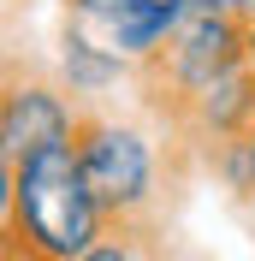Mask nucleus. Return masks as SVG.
I'll use <instances>...</instances> for the list:
<instances>
[{
    "label": "nucleus",
    "mask_w": 255,
    "mask_h": 261,
    "mask_svg": "<svg viewBox=\"0 0 255 261\" xmlns=\"http://www.w3.org/2000/svg\"><path fill=\"white\" fill-rule=\"evenodd\" d=\"M202 161H208V172H214L232 196H255V161H249L243 143H225V148H214V154H202Z\"/></svg>",
    "instance_id": "8"
},
{
    "label": "nucleus",
    "mask_w": 255,
    "mask_h": 261,
    "mask_svg": "<svg viewBox=\"0 0 255 261\" xmlns=\"http://www.w3.org/2000/svg\"><path fill=\"white\" fill-rule=\"evenodd\" d=\"M78 161L113 226H143V214L160 202V143L137 119L83 113Z\"/></svg>",
    "instance_id": "2"
},
{
    "label": "nucleus",
    "mask_w": 255,
    "mask_h": 261,
    "mask_svg": "<svg viewBox=\"0 0 255 261\" xmlns=\"http://www.w3.org/2000/svg\"><path fill=\"white\" fill-rule=\"evenodd\" d=\"M243 30H249V18H238V12H190V24L172 36V48L155 65H143L148 101L166 125H178V113L208 83H220L225 71L243 65Z\"/></svg>",
    "instance_id": "3"
},
{
    "label": "nucleus",
    "mask_w": 255,
    "mask_h": 261,
    "mask_svg": "<svg viewBox=\"0 0 255 261\" xmlns=\"http://www.w3.org/2000/svg\"><path fill=\"white\" fill-rule=\"evenodd\" d=\"M249 125H255V71L238 65V71H225L220 83H208L202 95L178 113L172 130L184 143H196L202 154H214V148H225V143H243Z\"/></svg>",
    "instance_id": "5"
},
{
    "label": "nucleus",
    "mask_w": 255,
    "mask_h": 261,
    "mask_svg": "<svg viewBox=\"0 0 255 261\" xmlns=\"http://www.w3.org/2000/svg\"><path fill=\"white\" fill-rule=\"evenodd\" d=\"M113 231L78 143L6 166V261H78Z\"/></svg>",
    "instance_id": "1"
},
{
    "label": "nucleus",
    "mask_w": 255,
    "mask_h": 261,
    "mask_svg": "<svg viewBox=\"0 0 255 261\" xmlns=\"http://www.w3.org/2000/svg\"><path fill=\"white\" fill-rule=\"evenodd\" d=\"M243 65L255 71V18H249V30H243Z\"/></svg>",
    "instance_id": "12"
},
{
    "label": "nucleus",
    "mask_w": 255,
    "mask_h": 261,
    "mask_svg": "<svg viewBox=\"0 0 255 261\" xmlns=\"http://www.w3.org/2000/svg\"><path fill=\"white\" fill-rule=\"evenodd\" d=\"M60 6H65V18H71V24H83V30H107V24L125 12L131 0H60Z\"/></svg>",
    "instance_id": "10"
},
{
    "label": "nucleus",
    "mask_w": 255,
    "mask_h": 261,
    "mask_svg": "<svg viewBox=\"0 0 255 261\" xmlns=\"http://www.w3.org/2000/svg\"><path fill=\"white\" fill-rule=\"evenodd\" d=\"M243 148H249V161H255V125H249V137H243Z\"/></svg>",
    "instance_id": "13"
},
{
    "label": "nucleus",
    "mask_w": 255,
    "mask_h": 261,
    "mask_svg": "<svg viewBox=\"0 0 255 261\" xmlns=\"http://www.w3.org/2000/svg\"><path fill=\"white\" fill-rule=\"evenodd\" d=\"M83 107L60 77H6L0 95V161H36L48 148H71L83 130Z\"/></svg>",
    "instance_id": "4"
},
{
    "label": "nucleus",
    "mask_w": 255,
    "mask_h": 261,
    "mask_svg": "<svg viewBox=\"0 0 255 261\" xmlns=\"http://www.w3.org/2000/svg\"><path fill=\"white\" fill-rule=\"evenodd\" d=\"M196 12H238V18H255V0H196Z\"/></svg>",
    "instance_id": "11"
},
{
    "label": "nucleus",
    "mask_w": 255,
    "mask_h": 261,
    "mask_svg": "<svg viewBox=\"0 0 255 261\" xmlns=\"http://www.w3.org/2000/svg\"><path fill=\"white\" fill-rule=\"evenodd\" d=\"M131 71H137V65L113 48L107 36H95V30H83V24H71V18H65L60 42H54V77H60L78 101H101V95H113V89H119Z\"/></svg>",
    "instance_id": "6"
},
{
    "label": "nucleus",
    "mask_w": 255,
    "mask_h": 261,
    "mask_svg": "<svg viewBox=\"0 0 255 261\" xmlns=\"http://www.w3.org/2000/svg\"><path fill=\"white\" fill-rule=\"evenodd\" d=\"M190 12H196V0H131L125 12L113 18L107 30H95V36H107L113 48L143 71V65H155L160 54L172 48V36L190 24Z\"/></svg>",
    "instance_id": "7"
},
{
    "label": "nucleus",
    "mask_w": 255,
    "mask_h": 261,
    "mask_svg": "<svg viewBox=\"0 0 255 261\" xmlns=\"http://www.w3.org/2000/svg\"><path fill=\"white\" fill-rule=\"evenodd\" d=\"M78 261H155V255H148L143 226H113L107 238H101L89 255H78Z\"/></svg>",
    "instance_id": "9"
}]
</instances>
